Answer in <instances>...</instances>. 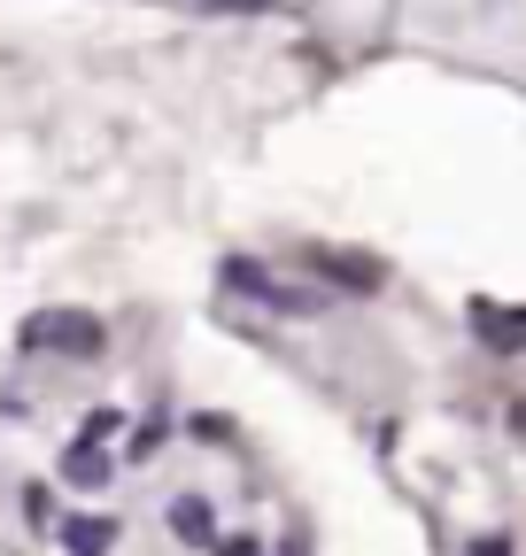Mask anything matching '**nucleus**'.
<instances>
[{
    "mask_svg": "<svg viewBox=\"0 0 526 556\" xmlns=\"http://www.w3.org/2000/svg\"><path fill=\"white\" fill-rule=\"evenodd\" d=\"M16 348H24V356H62V364H93L101 348H109V325H101L93 309H39V317H24Z\"/></svg>",
    "mask_w": 526,
    "mask_h": 556,
    "instance_id": "f257e3e1",
    "label": "nucleus"
},
{
    "mask_svg": "<svg viewBox=\"0 0 526 556\" xmlns=\"http://www.w3.org/2000/svg\"><path fill=\"white\" fill-rule=\"evenodd\" d=\"M225 287H233V294H248V302H263V309H295V317L325 309L310 287H279V278H272V270H255L248 255H233V263H225Z\"/></svg>",
    "mask_w": 526,
    "mask_h": 556,
    "instance_id": "f03ea898",
    "label": "nucleus"
},
{
    "mask_svg": "<svg viewBox=\"0 0 526 556\" xmlns=\"http://www.w3.org/2000/svg\"><path fill=\"white\" fill-rule=\"evenodd\" d=\"M317 270L334 278V287H349V294H379L387 287V270L372 255H341V248H317Z\"/></svg>",
    "mask_w": 526,
    "mask_h": 556,
    "instance_id": "7ed1b4c3",
    "label": "nucleus"
},
{
    "mask_svg": "<svg viewBox=\"0 0 526 556\" xmlns=\"http://www.w3.org/2000/svg\"><path fill=\"white\" fill-rule=\"evenodd\" d=\"M116 541H124V526H116V518H101V510L62 518V548H71V556H109Z\"/></svg>",
    "mask_w": 526,
    "mask_h": 556,
    "instance_id": "20e7f679",
    "label": "nucleus"
},
{
    "mask_svg": "<svg viewBox=\"0 0 526 556\" xmlns=\"http://www.w3.org/2000/svg\"><path fill=\"white\" fill-rule=\"evenodd\" d=\"M473 332L488 340V348H526V309H496V302H473Z\"/></svg>",
    "mask_w": 526,
    "mask_h": 556,
    "instance_id": "39448f33",
    "label": "nucleus"
},
{
    "mask_svg": "<svg viewBox=\"0 0 526 556\" xmlns=\"http://www.w3.org/2000/svg\"><path fill=\"white\" fill-rule=\"evenodd\" d=\"M109 448L101 441H71V448H62V479H71V486H86V495H93V486H109Z\"/></svg>",
    "mask_w": 526,
    "mask_h": 556,
    "instance_id": "423d86ee",
    "label": "nucleus"
},
{
    "mask_svg": "<svg viewBox=\"0 0 526 556\" xmlns=\"http://www.w3.org/2000/svg\"><path fill=\"white\" fill-rule=\"evenodd\" d=\"M171 533H178L186 548H217V518H210V503H202V495H178V503H171Z\"/></svg>",
    "mask_w": 526,
    "mask_h": 556,
    "instance_id": "0eeeda50",
    "label": "nucleus"
},
{
    "mask_svg": "<svg viewBox=\"0 0 526 556\" xmlns=\"http://www.w3.org/2000/svg\"><path fill=\"white\" fill-rule=\"evenodd\" d=\"M116 426H124L116 409H86V426H78V441H101V448H109V441H116Z\"/></svg>",
    "mask_w": 526,
    "mask_h": 556,
    "instance_id": "6e6552de",
    "label": "nucleus"
},
{
    "mask_svg": "<svg viewBox=\"0 0 526 556\" xmlns=\"http://www.w3.org/2000/svg\"><path fill=\"white\" fill-rule=\"evenodd\" d=\"M210 16H263V9H279V0H202Z\"/></svg>",
    "mask_w": 526,
    "mask_h": 556,
    "instance_id": "1a4fd4ad",
    "label": "nucleus"
},
{
    "mask_svg": "<svg viewBox=\"0 0 526 556\" xmlns=\"http://www.w3.org/2000/svg\"><path fill=\"white\" fill-rule=\"evenodd\" d=\"M193 433H202V441H225V433H233V417H217V409H202V417H193Z\"/></svg>",
    "mask_w": 526,
    "mask_h": 556,
    "instance_id": "9d476101",
    "label": "nucleus"
},
{
    "mask_svg": "<svg viewBox=\"0 0 526 556\" xmlns=\"http://www.w3.org/2000/svg\"><path fill=\"white\" fill-rule=\"evenodd\" d=\"M163 426H171V417H148V426H140V433H132V456H148V448L163 441Z\"/></svg>",
    "mask_w": 526,
    "mask_h": 556,
    "instance_id": "9b49d317",
    "label": "nucleus"
},
{
    "mask_svg": "<svg viewBox=\"0 0 526 556\" xmlns=\"http://www.w3.org/2000/svg\"><path fill=\"white\" fill-rule=\"evenodd\" d=\"M465 556H511V533H480V541H473Z\"/></svg>",
    "mask_w": 526,
    "mask_h": 556,
    "instance_id": "f8f14e48",
    "label": "nucleus"
},
{
    "mask_svg": "<svg viewBox=\"0 0 526 556\" xmlns=\"http://www.w3.org/2000/svg\"><path fill=\"white\" fill-rule=\"evenodd\" d=\"M210 556H255V541H217Z\"/></svg>",
    "mask_w": 526,
    "mask_h": 556,
    "instance_id": "ddd939ff",
    "label": "nucleus"
}]
</instances>
